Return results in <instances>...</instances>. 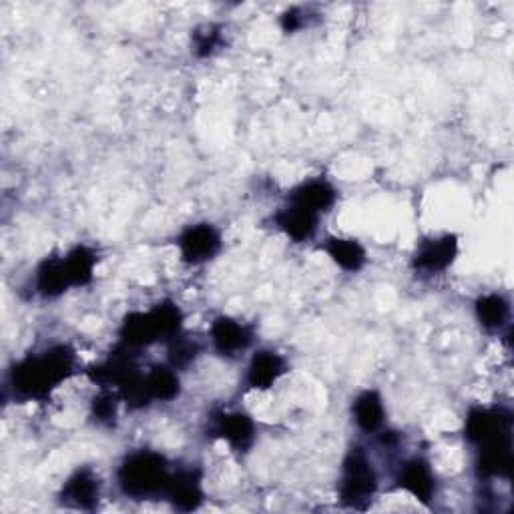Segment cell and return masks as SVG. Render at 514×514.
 <instances>
[{"mask_svg":"<svg viewBox=\"0 0 514 514\" xmlns=\"http://www.w3.org/2000/svg\"><path fill=\"white\" fill-rule=\"evenodd\" d=\"M476 318L480 326L488 332H498L508 324L510 318V306L508 302L498 294H486L476 300Z\"/></svg>","mask_w":514,"mask_h":514,"instance_id":"obj_21","label":"cell"},{"mask_svg":"<svg viewBox=\"0 0 514 514\" xmlns=\"http://www.w3.org/2000/svg\"><path fill=\"white\" fill-rule=\"evenodd\" d=\"M179 251L183 262L189 266H201L219 253L221 249V233L211 223H197L189 225L179 235Z\"/></svg>","mask_w":514,"mask_h":514,"instance_id":"obj_6","label":"cell"},{"mask_svg":"<svg viewBox=\"0 0 514 514\" xmlns=\"http://www.w3.org/2000/svg\"><path fill=\"white\" fill-rule=\"evenodd\" d=\"M163 498L171 502L175 510H183V512L197 510L205 500L201 472L197 468H183V470L171 472Z\"/></svg>","mask_w":514,"mask_h":514,"instance_id":"obj_8","label":"cell"},{"mask_svg":"<svg viewBox=\"0 0 514 514\" xmlns=\"http://www.w3.org/2000/svg\"><path fill=\"white\" fill-rule=\"evenodd\" d=\"M199 356V344L189 340V338H183L181 334L177 338L171 340V346H169V362H171V368H187L191 362H195V358Z\"/></svg>","mask_w":514,"mask_h":514,"instance_id":"obj_23","label":"cell"},{"mask_svg":"<svg viewBox=\"0 0 514 514\" xmlns=\"http://www.w3.org/2000/svg\"><path fill=\"white\" fill-rule=\"evenodd\" d=\"M338 191L336 187L326 179H310L300 183L288 197V203H294L298 207H304L316 215L322 211H328L336 203Z\"/></svg>","mask_w":514,"mask_h":514,"instance_id":"obj_15","label":"cell"},{"mask_svg":"<svg viewBox=\"0 0 514 514\" xmlns=\"http://www.w3.org/2000/svg\"><path fill=\"white\" fill-rule=\"evenodd\" d=\"M221 43V33L217 27H203L197 29L193 35V49L197 57H209Z\"/></svg>","mask_w":514,"mask_h":514,"instance_id":"obj_24","label":"cell"},{"mask_svg":"<svg viewBox=\"0 0 514 514\" xmlns=\"http://www.w3.org/2000/svg\"><path fill=\"white\" fill-rule=\"evenodd\" d=\"M171 478L165 456L153 450H135L119 466L117 482L125 496L133 500L163 498Z\"/></svg>","mask_w":514,"mask_h":514,"instance_id":"obj_2","label":"cell"},{"mask_svg":"<svg viewBox=\"0 0 514 514\" xmlns=\"http://www.w3.org/2000/svg\"><path fill=\"white\" fill-rule=\"evenodd\" d=\"M211 434L225 440L235 452H247L255 440V424L243 412H219L211 418Z\"/></svg>","mask_w":514,"mask_h":514,"instance_id":"obj_9","label":"cell"},{"mask_svg":"<svg viewBox=\"0 0 514 514\" xmlns=\"http://www.w3.org/2000/svg\"><path fill=\"white\" fill-rule=\"evenodd\" d=\"M145 378H147V388H149V394L153 400L171 402L181 392V384H179V376H177L175 368L155 366Z\"/></svg>","mask_w":514,"mask_h":514,"instance_id":"obj_22","label":"cell"},{"mask_svg":"<svg viewBox=\"0 0 514 514\" xmlns=\"http://www.w3.org/2000/svg\"><path fill=\"white\" fill-rule=\"evenodd\" d=\"M253 342V332L245 324L221 316L211 326V344L217 354L225 358H235L245 352Z\"/></svg>","mask_w":514,"mask_h":514,"instance_id":"obj_10","label":"cell"},{"mask_svg":"<svg viewBox=\"0 0 514 514\" xmlns=\"http://www.w3.org/2000/svg\"><path fill=\"white\" fill-rule=\"evenodd\" d=\"M59 500L67 508L95 510L101 500V480L91 468L75 470L61 488Z\"/></svg>","mask_w":514,"mask_h":514,"instance_id":"obj_7","label":"cell"},{"mask_svg":"<svg viewBox=\"0 0 514 514\" xmlns=\"http://www.w3.org/2000/svg\"><path fill=\"white\" fill-rule=\"evenodd\" d=\"M458 255V237L452 233L424 239L414 257H412V268L420 274L436 276L446 272Z\"/></svg>","mask_w":514,"mask_h":514,"instance_id":"obj_5","label":"cell"},{"mask_svg":"<svg viewBox=\"0 0 514 514\" xmlns=\"http://www.w3.org/2000/svg\"><path fill=\"white\" fill-rule=\"evenodd\" d=\"M328 255L330 260L342 268L344 272L356 274L366 266V249L360 241L356 239H348V237H328L324 247H322Z\"/></svg>","mask_w":514,"mask_h":514,"instance_id":"obj_18","label":"cell"},{"mask_svg":"<svg viewBox=\"0 0 514 514\" xmlns=\"http://www.w3.org/2000/svg\"><path fill=\"white\" fill-rule=\"evenodd\" d=\"M75 372V352L69 346H51L31 354L11 370V388L19 400H49L51 394Z\"/></svg>","mask_w":514,"mask_h":514,"instance_id":"obj_1","label":"cell"},{"mask_svg":"<svg viewBox=\"0 0 514 514\" xmlns=\"http://www.w3.org/2000/svg\"><path fill=\"white\" fill-rule=\"evenodd\" d=\"M318 217L320 215H316L304 207L288 203L274 215V221H276L278 229L284 231L292 241L302 243V241H308L314 237V233L318 229Z\"/></svg>","mask_w":514,"mask_h":514,"instance_id":"obj_16","label":"cell"},{"mask_svg":"<svg viewBox=\"0 0 514 514\" xmlns=\"http://www.w3.org/2000/svg\"><path fill=\"white\" fill-rule=\"evenodd\" d=\"M117 398L119 394H109V392H103L101 396H97L93 400V418L99 422V424H113L115 418H117Z\"/></svg>","mask_w":514,"mask_h":514,"instance_id":"obj_25","label":"cell"},{"mask_svg":"<svg viewBox=\"0 0 514 514\" xmlns=\"http://www.w3.org/2000/svg\"><path fill=\"white\" fill-rule=\"evenodd\" d=\"M398 486L422 504H430L436 496V476L422 458H410L400 466Z\"/></svg>","mask_w":514,"mask_h":514,"instance_id":"obj_12","label":"cell"},{"mask_svg":"<svg viewBox=\"0 0 514 514\" xmlns=\"http://www.w3.org/2000/svg\"><path fill=\"white\" fill-rule=\"evenodd\" d=\"M288 370L286 360L272 350H262L251 358L247 368V384L253 390H270Z\"/></svg>","mask_w":514,"mask_h":514,"instance_id":"obj_14","label":"cell"},{"mask_svg":"<svg viewBox=\"0 0 514 514\" xmlns=\"http://www.w3.org/2000/svg\"><path fill=\"white\" fill-rule=\"evenodd\" d=\"M476 468L480 478H510L512 472V428H502L476 446Z\"/></svg>","mask_w":514,"mask_h":514,"instance_id":"obj_4","label":"cell"},{"mask_svg":"<svg viewBox=\"0 0 514 514\" xmlns=\"http://www.w3.org/2000/svg\"><path fill=\"white\" fill-rule=\"evenodd\" d=\"M35 286L37 292L47 300L59 298L71 288L63 257H47V260L41 262L35 274Z\"/></svg>","mask_w":514,"mask_h":514,"instance_id":"obj_17","label":"cell"},{"mask_svg":"<svg viewBox=\"0 0 514 514\" xmlns=\"http://www.w3.org/2000/svg\"><path fill=\"white\" fill-rule=\"evenodd\" d=\"M378 492V474L362 448H352L342 464L340 500L354 510H366Z\"/></svg>","mask_w":514,"mask_h":514,"instance_id":"obj_3","label":"cell"},{"mask_svg":"<svg viewBox=\"0 0 514 514\" xmlns=\"http://www.w3.org/2000/svg\"><path fill=\"white\" fill-rule=\"evenodd\" d=\"M63 260L71 280V288H85L93 282L95 268H97V255L89 245L73 247Z\"/></svg>","mask_w":514,"mask_h":514,"instance_id":"obj_20","label":"cell"},{"mask_svg":"<svg viewBox=\"0 0 514 514\" xmlns=\"http://www.w3.org/2000/svg\"><path fill=\"white\" fill-rule=\"evenodd\" d=\"M502 428H512V414L506 408H472L466 416L464 436L470 444L478 446Z\"/></svg>","mask_w":514,"mask_h":514,"instance_id":"obj_11","label":"cell"},{"mask_svg":"<svg viewBox=\"0 0 514 514\" xmlns=\"http://www.w3.org/2000/svg\"><path fill=\"white\" fill-rule=\"evenodd\" d=\"M352 414L360 430L368 434L380 432L386 422V408H384L382 396L376 390L362 392L352 406Z\"/></svg>","mask_w":514,"mask_h":514,"instance_id":"obj_19","label":"cell"},{"mask_svg":"<svg viewBox=\"0 0 514 514\" xmlns=\"http://www.w3.org/2000/svg\"><path fill=\"white\" fill-rule=\"evenodd\" d=\"M123 346L129 350H139L163 340L157 316L153 310L149 312H133L123 320L121 326Z\"/></svg>","mask_w":514,"mask_h":514,"instance_id":"obj_13","label":"cell"},{"mask_svg":"<svg viewBox=\"0 0 514 514\" xmlns=\"http://www.w3.org/2000/svg\"><path fill=\"white\" fill-rule=\"evenodd\" d=\"M282 27H284L286 33H296V31H300V29L304 27V17H302V13H300L298 9L288 11V13L282 17Z\"/></svg>","mask_w":514,"mask_h":514,"instance_id":"obj_26","label":"cell"}]
</instances>
